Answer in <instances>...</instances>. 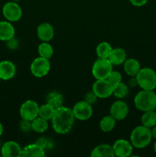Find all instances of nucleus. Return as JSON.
<instances>
[{"label": "nucleus", "mask_w": 156, "mask_h": 157, "mask_svg": "<svg viewBox=\"0 0 156 157\" xmlns=\"http://www.w3.org/2000/svg\"><path fill=\"white\" fill-rule=\"evenodd\" d=\"M75 119L76 118L73 110L70 108L61 106L55 109L51 119L54 130L58 134H66L69 133L73 127Z\"/></svg>", "instance_id": "nucleus-1"}, {"label": "nucleus", "mask_w": 156, "mask_h": 157, "mask_svg": "<svg viewBox=\"0 0 156 157\" xmlns=\"http://www.w3.org/2000/svg\"><path fill=\"white\" fill-rule=\"evenodd\" d=\"M134 104L141 111H150L156 109V93L153 90H142L136 95Z\"/></svg>", "instance_id": "nucleus-2"}, {"label": "nucleus", "mask_w": 156, "mask_h": 157, "mask_svg": "<svg viewBox=\"0 0 156 157\" xmlns=\"http://www.w3.org/2000/svg\"><path fill=\"white\" fill-rule=\"evenodd\" d=\"M152 139L151 129L145 126H138L133 129L130 135L132 145L137 149H143L148 147Z\"/></svg>", "instance_id": "nucleus-3"}, {"label": "nucleus", "mask_w": 156, "mask_h": 157, "mask_svg": "<svg viewBox=\"0 0 156 157\" xmlns=\"http://www.w3.org/2000/svg\"><path fill=\"white\" fill-rule=\"evenodd\" d=\"M138 85L142 90H154L156 88V72L149 67L141 68L136 76Z\"/></svg>", "instance_id": "nucleus-4"}, {"label": "nucleus", "mask_w": 156, "mask_h": 157, "mask_svg": "<svg viewBox=\"0 0 156 157\" xmlns=\"http://www.w3.org/2000/svg\"><path fill=\"white\" fill-rule=\"evenodd\" d=\"M113 71V64L109 58H98L92 67V73L96 80L107 79Z\"/></svg>", "instance_id": "nucleus-5"}, {"label": "nucleus", "mask_w": 156, "mask_h": 157, "mask_svg": "<svg viewBox=\"0 0 156 157\" xmlns=\"http://www.w3.org/2000/svg\"><path fill=\"white\" fill-rule=\"evenodd\" d=\"M2 14L7 21L15 22L21 19L22 16V9L17 2H8L3 6Z\"/></svg>", "instance_id": "nucleus-6"}, {"label": "nucleus", "mask_w": 156, "mask_h": 157, "mask_svg": "<svg viewBox=\"0 0 156 157\" xmlns=\"http://www.w3.org/2000/svg\"><path fill=\"white\" fill-rule=\"evenodd\" d=\"M31 72L36 78H43L48 74L50 69L49 59L38 57L35 58L31 64Z\"/></svg>", "instance_id": "nucleus-7"}, {"label": "nucleus", "mask_w": 156, "mask_h": 157, "mask_svg": "<svg viewBox=\"0 0 156 157\" xmlns=\"http://www.w3.org/2000/svg\"><path fill=\"white\" fill-rule=\"evenodd\" d=\"M19 112L21 119L32 121L38 117L39 106L35 101L28 100L21 104Z\"/></svg>", "instance_id": "nucleus-8"}, {"label": "nucleus", "mask_w": 156, "mask_h": 157, "mask_svg": "<svg viewBox=\"0 0 156 157\" xmlns=\"http://www.w3.org/2000/svg\"><path fill=\"white\" fill-rule=\"evenodd\" d=\"M72 110L75 118L79 121H87L93 115L92 105L86 101H80L76 103Z\"/></svg>", "instance_id": "nucleus-9"}, {"label": "nucleus", "mask_w": 156, "mask_h": 157, "mask_svg": "<svg viewBox=\"0 0 156 157\" xmlns=\"http://www.w3.org/2000/svg\"><path fill=\"white\" fill-rule=\"evenodd\" d=\"M93 90L98 98H110L113 95V85L107 79L96 80L93 85Z\"/></svg>", "instance_id": "nucleus-10"}, {"label": "nucleus", "mask_w": 156, "mask_h": 157, "mask_svg": "<svg viewBox=\"0 0 156 157\" xmlns=\"http://www.w3.org/2000/svg\"><path fill=\"white\" fill-rule=\"evenodd\" d=\"M115 156L118 157H128L132 156L133 151V146L131 142L126 140L120 139L116 140L113 146Z\"/></svg>", "instance_id": "nucleus-11"}, {"label": "nucleus", "mask_w": 156, "mask_h": 157, "mask_svg": "<svg viewBox=\"0 0 156 157\" xmlns=\"http://www.w3.org/2000/svg\"><path fill=\"white\" fill-rule=\"evenodd\" d=\"M110 113L116 121H122L128 113V105L122 101H115L110 107Z\"/></svg>", "instance_id": "nucleus-12"}, {"label": "nucleus", "mask_w": 156, "mask_h": 157, "mask_svg": "<svg viewBox=\"0 0 156 157\" xmlns=\"http://www.w3.org/2000/svg\"><path fill=\"white\" fill-rule=\"evenodd\" d=\"M22 149L19 144L15 141H8L2 147L1 153L4 157H19L21 156Z\"/></svg>", "instance_id": "nucleus-13"}, {"label": "nucleus", "mask_w": 156, "mask_h": 157, "mask_svg": "<svg viewBox=\"0 0 156 157\" xmlns=\"http://www.w3.org/2000/svg\"><path fill=\"white\" fill-rule=\"evenodd\" d=\"M37 35L40 40L48 42L54 36V30L53 26L50 23H41L37 29Z\"/></svg>", "instance_id": "nucleus-14"}, {"label": "nucleus", "mask_w": 156, "mask_h": 157, "mask_svg": "<svg viewBox=\"0 0 156 157\" xmlns=\"http://www.w3.org/2000/svg\"><path fill=\"white\" fill-rule=\"evenodd\" d=\"M16 73L15 65L9 61H2L0 62V78L3 81H8L14 78Z\"/></svg>", "instance_id": "nucleus-15"}, {"label": "nucleus", "mask_w": 156, "mask_h": 157, "mask_svg": "<svg viewBox=\"0 0 156 157\" xmlns=\"http://www.w3.org/2000/svg\"><path fill=\"white\" fill-rule=\"evenodd\" d=\"M15 30L9 21H0V40L7 41L15 37Z\"/></svg>", "instance_id": "nucleus-16"}, {"label": "nucleus", "mask_w": 156, "mask_h": 157, "mask_svg": "<svg viewBox=\"0 0 156 157\" xmlns=\"http://www.w3.org/2000/svg\"><path fill=\"white\" fill-rule=\"evenodd\" d=\"M92 157H113L115 153L112 146L109 144H100L95 147L92 151Z\"/></svg>", "instance_id": "nucleus-17"}, {"label": "nucleus", "mask_w": 156, "mask_h": 157, "mask_svg": "<svg viewBox=\"0 0 156 157\" xmlns=\"http://www.w3.org/2000/svg\"><path fill=\"white\" fill-rule=\"evenodd\" d=\"M126 59V52L124 49L121 48H116L114 49L113 48L110 56H109V60L111 61L113 65H121V64H124Z\"/></svg>", "instance_id": "nucleus-18"}, {"label": "nucleus", "mask_w": 156, "mask_h": 157, "mask_svg": "<svg viewBox=\"0 0 156 157\" xmlns=\"http://www.w3.org/2000/svg\"><path fill=\"white\" fill-rule=\"evenodd\" d=\"M123 64L124 71L130 77H136L141 70L140 63L135 58L126 59Z\"/></svg>", "instance_id": "nucleus-19"}, {"label": "nucleus", "mask_w": 156, "mask_h": 157, "mask_svg": "<svg viewBox=\"0 0 156 157\" xmlns=\"http://www.w3.org/2000/svg\"><path fill=\"white\" fill-rule=\"evenodd\" d=\"M44 150L35 144H28L23 149L21 152V156L24 157H44Z\"/></svg>", "instance_id": "nucleus-20"}, {"label": "nucleus", "mask_w": 156, "mask_h": 157, "mask_svg": "<svg viewBox=\"0 0 156 157\" xmlns=\"http://www.w3.org/2000/svg\"><path fill=\"white\" fill-rule=\"evenodd\" d=\"M46 101H47V104H50L54 109H57L62 106L64 98H63V95L61 94L56 91H53L47 95Z\"/></svg>", "instance_id": "nucleus-21"}, {"label": "nucleus", "mask_w": 156, "mask_h": 157, "mask_svg": "<svg viewBox=\"0 0 156 157\" xmlns=\"http://www.w3.org/2000/svg\"><path fill=\"white\" fill-rule=\"evenodd\" d=\"M142 124L148 128H152L156 125V111L155 110H150L145 111L142 114L141 118Z\"/></svg>", "instance_id": "nucleus-22"}, {"label": "nucleus", "mask_w": 156, "mask_h": 157, "mask_svg": "<svg viewBox=\"0 0 156 157\" xmlns=\"http://www.w3.org/2000/svg\"><path fill=\"white\" fill-rule=\"evenodd\" d=\"M116 120L111 115L105 116L99 122V128L105 133L112 131L116 127Z\"/></svg>", "instance_id": "nucleus-23"}, {"label": "nucleus", "mask_w": 156, "mask_h": 157, "mask_svg": "<svg viewBox=\"0 0 156 157\" xmlns=\"http://www.w3.org/2000/svg\"><path fill=\"white\" fill-rule=\"evenodd\" d=\"M32 128L37 133H44L48 129V123L47 120L38 116L32 121Z\"/></svg>", "instance_id": "nucleus-24"}, {"label": "nucleus", "mask_w": 156, "mask_h": 157, "mask_svg": "<svg viewBox=\"0 0 156 157\" xmlns=\"http://www.w3.org/2000/svg\"><path fill=\"white\" fill-rule=\"evenodd\" d=\"M113 48L110 43L106 41H102L99 43L96 49V55L99 58H109L110 53H111Z\"/></svg>", "instance_id": "nucleus-25"}, {"label": "nucleus", "mask_w": 156, "mask_h": 157, "mask_svg": "<svg viewBox=\"0 0 156 157\" xmlns=\"http://www.w3.org/2000/svg\"><path fill=\"white\" fill-rule=\"evenodd\" d=\"M38 51L40 57L47 58V59H50L54 55L53 47L46 41H43L41 44H39Z\"/></svg>", "instance_id": "nucleus-26"}, {"label": "nucleus", "mask_w": 156, "mask_h": 157, "mask_svg": "<svg viewBox=\"0 0 156 157\" xmlns=\"http://www.w3.org/2000/svg\"><path fill=\"white\" fill-rule=\"evenodd\" d=\"M55 109L50 104H46L44 105H41L39 107V112H38V116L47 121H50L52 119L54 113Z\"/></svg>", "instance_id": "nucleus-27"}, {"label": "nucleus", "mask_w": 156, "mask_h": 157, "mask_svg": "<svg viewBox=\"0 0 156 157\" xmlns=\"http://www.w3.org/2000/svg\"><path fill=\"white\" fill-rule=\"evenodd\" d=\"M128 94V87L123 83H119V84H116L113 86V94L116 98L122 99V98H125Z\"/></svg>", "instance_id": "nucleus-28"}, {"label": "nucleus", "mask_w": 156, "mask_h": 157, "mask_svg": "<svg viewBox=\"0 0 156 157\" xmlns=\"http://www.w3.org/2000/svg\"><path fill=\"white\" fill-rule=\"evenodd\" d=\"M122 78L121 73L119 71H113L110 73V75H109L108 78H107V80H108L113 86L122 82Z\"/></svg>", "instance_id": "nucleus-29"}, {"label": "nucleus", "mask_w": 156, "mask_h": 157, "mask_svg": "<svg viewBox=\"0 0 156 157\" xmlns=\"http://www.w3.org/2000/svg\"><path fill=\"white\" fill-rule=\"evenodd\" d=\"M19 128L21 131L25 132V133H28V132L31 131V130H32V121H27V120L22 119L21 121H20Z\"/></svg>", "instance_id": "nucleus-30"}, {"label": "nucleus", "mask_w": 156, "mask_h": 157, "mask_svg": "<svg viewBox=\"0 0 156 157\" xmlns=\"http://www.w3.org/2000/svg\"><path fill=\"white\" fill-rule=\"evenodd\" d=\"M97 98L98 97L96 96V94L92 90V91H90L88 92V93L86 94L85 98H84V101H86L87 102H88L89 104H90L92 105V104H95V103L96 102Z\"/></svg>", "instance_id": "nucleus-31"}, {"label": "nucleus", "mask_w": 156, "mask_h": 157, "mask_svg": "<svg viewBox=\"0 0 156 157\" xmlns=\"http://www.w3.org/2000/svg\"><path fill=\"white\" fill-rule=\"evenodd\" d=\"M7 46L11 50H15L18 47V40L15 39V38H11L10 40L7 41Z\"/></svg>", "instance_id": "nucleus-32"}, {"label": "nucleus", "mask_w": 156, "mask_h": 157, "mask_svg": "<svg viewBox=\"0 0 156 157\" xmlns=\"http://www.w3.org/2000/svg\"><path fill=\"white\" fill-rule=\"evenodd\" d=\"M47 144H48V141H47V140L46 139L45 137H43V136L42 137L38 138V139L36 140V142H35V144H37L38 147H40L41 148H42L43 150H44V149L47 147Z\"/></svg>", "instance_id": "nucleus-33"}, {"label": "nucleus", "mask_w": 156, "mask_h": 157, "mask_svg": "<svg viewBox=\"0 0 156 157\" xmlns=\"http://www.w3.org/2000/svg\"><path fill=\"white\" fill-rule=\"evenodd\" d=\"M148 0H129L130 3L136 7H141V6H145L148 2Z\"/></svg>", "instance_id": "nucleus-34"}, {"label": "nucleus", "mask_w": 156, "mask_h": 157, "mask_svg": "<svg viewBox=\"0 0 156 157\" xmlns=\"http://www.w3.org/2000/svg\"><path fill=\"white\" fill-rule=\"evenodd\" d=\"M128 84H129L131 87H136V85H138V82L136 77H132V78L128 81Z\"/></svg>", "instance_id": "nucleus-35"}, {"label": "nucleus", "mask_w": 156, "mask_h": 157, "mask_svg": "<svg viewBox=\"0 0 156 157\" xmlns=\"http://www.w3.org/2000/svg\"><path fill=\"white\" fill-rule=\"evenodd\" d=\"M151 135H152V138L156 139V125L154 127H153L152 128H151Z\"/></svg>", "instance_id": "nucleus-36"}, {"label": "nucleus", "mask_w": 156, "mask_h": 157, "mask_svg": "<svg viewBox=\"0 0 156 157\" xmlns=\"http://www.w3.org/2000/svg\"><path fill=\"white\" fill-rule=\"evenodd\" d=\"M2 133H3V127H2V124L0 123V136H2Z\"/></svg>", "instance_id": "nucleus-37"}, {"label": "nucleus", "mask_w": 156, "mask_h": 157, "mask_svg": "<svg viewBox=\"0 0 156 157\" xmlns=\"http://www.w3.org/2000/svg\"><path fill=\"white\" fill-rule=\"evenodd\" d=\"M154 153H156V141L154 144Z\"/></svg>", "instance_id": "nucleus-38"}, {"label": "nucleus", "mask_w": 156, "mask_h": 157, "mask_svg": "<svg viewBox=\"0 0 156 157\" xmlns=\"http://www.w3.org/2000/svg\"><path fill=\"white\" fill-rule=\"evenodd\" d=\"M11 1H14V2H19V1H21V0H11Z\"/></svg>", "instance_id": "nucleus-39"}, {"label": "nucleus", "mask_w": 156, "mask_h": 157, "mask_svg": "<svg viewBox=\"0 0 156 157\" xmlns=\"http://www.w3.org/2000/svg\"><path fill=\"white\" fill-rule=\"evenodd\" d=\"M0 81H1V78H0Z\"/></svg>", "instance_id": "nucleus-40"}, {"label": "nucleus", "mask_w": 156, "mask_h": 157, "mask_svg": "<svg viewBox=\"0 0 156 157\" xmlns=\"http://www.w3.org/2000/svg\"><path fill=\"white\" fill-rule=\"evenodd\" d=\"M155 111H156V109H155Z\"/></svg>", "instance_id": "nucleus-41"}]
</instances>
